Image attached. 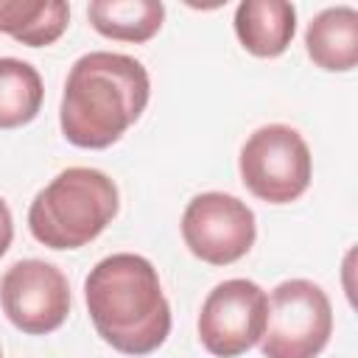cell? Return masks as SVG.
Masks as SVG:
<instances>
[{"mask_svg":"<svg viewBox=\"0 0 358 358\" xmlns=\"http://www.w3.org/2000/svg\"><path fill=\"white\" fill-rule=\"evenodd\" d=\"M148 70L126 53H84L67 73L59 123L78 148H109L148 106Z\"/></svg>","mask_w":358,"mask_h":358,"instance_id":"6da1fadb","label":"cell"},{"mask_svg":"<svg viewBox=\"0 0 358 358\" xmlns=\"http://www.w3.org/2000/svg\"><path fill=\"white\" fill-rule=\"evenodd\" d=\"M84 299L98 336L123 355H148L171 333V305L157 268L131 252L95 263L84 280Z\"/></svg>","mask_w":358,"mask_h":358,"instance_id":"7a4b0ae2","label":"cell"},{"mask_svg":"<svg viewBox=\"0 0 358 358\" xmlns=\"http://www.w3.org/2000/svg\"><path fill=\"white\" fill-rule=\"evenodd\" d=\"M117 185L98 168H67L28 207L31 235L48 249H78L117 215Z\"/></svg>","mask_w":358,"mask_h":358,"instance_id":"3957f363","label":"cell"},{"mask_svg":"<svg viewBox=\"0 0 358 358\" xmlns=\"http://www.w3.org/2000/svg\"><path fill=\"white\" fill-rule=\"evenodd\" d=\"M333 333L327 294L310 280H285L268 296L260 336L263 358H316Z\"/></svg>","mask_w":358,"mask_h":358,"instance_id":"277c9868","label":"cell"},{"mask_svg":"<svg viewBox=\"0 0 358 358\" xmlns=\"http://www.w3.org/2000/svg\"><path fill=\"white\" fill-rule=\"evenodd\" d=\"M238 165L246 190L268 204H288L310 185L308 143L285 123H268L252 131L241 148Z\"/></svg>","mask_w":358,"mask_h":358,"instance_id":"5b68a950","label":"cell"},{"mask_svg":"<svg viewBox=\"0 0 358 358\" xmlns=\"http://www.w3.org/2000/svg\"><path fill=\"white\" fill-rule=\"evenodd\" d=\"M268 296L252 280H224L218 282L199 313V338L204 350L215 358H238L252 350L266 327Z\"/></svg>","mask_w":358,"mask_h":358,"instance_id":"8992f818","label":"cell"},{"mask_svg":"<svg viewBox=\"0 0 358 358\" xmlns=\"http://www.w3.org/2000/svg\"><path fill=\"white\" fill-rule=\"evenodd\" d=\"M257 235L255 213L229 193H201L182 215L185 246L210 266L241 260Z\"/></svg>","mask_w":358,"mask_h":358,"instance_id":"52a82bcc","label":"cell"},{"mask_svg":"<svg viewBox=\"0 0 358 358\" xmlns=\"http://www.w3.org/2000/svg\"><path fill=\"white\" fill-rule=\"evenodd\" d=\"M0 302L17 330L28 336H45L64 324L70 313V285L62 268L31 257L14 263L3 274Z\"/></svg>","mask_w":358,"mask_h":358,"instance_id":"ba28073f","label":"cell"},{"mask_svg":"<svg viewBox=\"0 0 358 358\" xmlns=\"http://www.w3.org/2000/svg\"><path fill=\"white\" fill-rule=\"evenodd\" d=\"M296 31V8L285 0H243L235 8V34L241 45L260 59L288 50Z\"/></svg>","mask_w":358,"mask_h":358,"instance_id":"9c48e42d","label":"cell"},{"mask_svg":"<svg viewBox=\"0 0 358 358\" xmlns=\"http://www.w3.org/2000/svg\"><path fill=\"white\" fill-rule=\"evenodd\" d=\"M305 48L316 67L347 73L358 62V11L333 6L319 11L305 31Z\"/></svg>","mask_w":358,"mask_h":358,"instance_id":"30bf717a","label":"cell"},{"mask_svg":"<svg viewBox=\"0 0 358 358\" xmlns=\"http://www.w3.org/2000/svg\"><path fill=\"white\" fill-rule=\"evenodd\" d=\"M92 28L120 42H148L165 20V6L157 0H95L87 8Z\"/></svg>","mask_w":358,"mask_h":358,"instance_id":"8fae6325","label":"cell"},{"mask_svg":"<svg viewBox=\"0 0 358 358\" xmlns=\"http://www.w3.org/2000/svg\"><path fill=\"white\" fill-rule=\"evenodd\" d=\"M70 22V6L62 0L50 3H25V0H0V34L14 36L22 45L42 48L53 45Z\"/></svg>","mask_w":358,"mask_h":358,"instance_id":"7c38bea8","label":"cell"},{"mask_svg":"<svg viewBox=\"0 0 358 358\" xmlns=\"http://www.w3.org/2000/svg\"><path fill=\"white\" fill-rule=\"evenodd\" d=\"M45 98L42 78L22 59H0V129H17L39 115Z\"/></svg>","mask_w":358,"mask_h":358,"instance_id":"4fadbf2b","label":"cell"},{"mask_svg":"<svg viewBox=\"0 0 358 358\" xmlns=\"http://www.w3.org/2000/svg\"><path fill=\"white\" fill-rule=\"evenodd\" d=\"M11 238H14V221H11V210H8V204L0 199V257L8 252Z\"/></svg>","mask_w":358,"mask_h":358,"instance_id":"5bb4252c","label":"cell"},{"mask_svg":"<svg viewBox=\"0 0 358 358\" xmlns=\"http://www.w3.org/2000/svg\"><path fill=\"white\" fill-rule=\"evenodd\" d=\"M0 358H3V352H0Z\"/></svg>","mask_w":358,"mask_h":358,"instance_id":"9a60e30c","label":"cell"}]
</instances>
